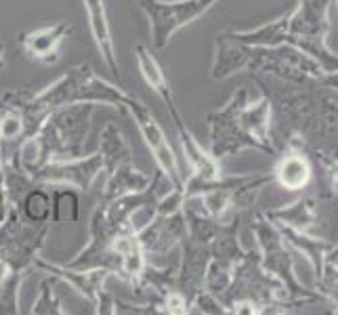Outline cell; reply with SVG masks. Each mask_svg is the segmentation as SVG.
Wrapping results in <instances>:
<instances>
[{"label": "cell", "instance_id": "6da1fadb", "mask_svg": "<svg viewBox=\"0 0 338 315\" xmlns=\"http://www.w3.org/2000/svg\"><path fill=\"white\" fill-rule=\"evenodd\" d=\"M93 103H72L50 112L42 126L36 130L50 155V160H65V158L84 155L86 135L91 128Z\"/></svg>", "mask_w": 338, "mask_h": 315}, {"label": "cell", "instance_id": "7a4b0ae2", "mask_svg": "<svg viewBox=\"0 0 338 315\" xmlns=\"http://www.w3.org/2000/svg\"><path fill=\"white\" fill-rule=\"evenodd\" d=\"M50 223H30L23 219L19 206L11 204V210L0 225V256H3L11 271H25L34 269V260L40 256L44 240L48 235Z\"/></svg>", "mask_w": 338, "mask_h": 315}, {"label": "cell", "instance_id": "3957f363", "mask_svg": "<svg viewBox=\"0 0 338 315\" xmlns=\"http://www.w3.org/2000/svg\"><path fill=\"white\" fill-rule=\"evenodd\" d=\"M217 0H137L139 11L147 17L151 42L164 50L181 28L202 17Z\"/></svg>", "mask_w": 338, "mask_h": 315}, {"label": "cell", "instance_id": "277c9868", "mask_svg": "<svg viewBox=\"0 0 338 315\" xmlns=\"http://www.w3.org/2000/svg\"><path fill=\"white\" fill-rule=\"evenodd\" d=\"M34 269L57 277L61 284H67L72 290H76L95 307V313H116V299L105 290V279L110 277L105 269H72L65 267L63 262L44 260L42 256L34 260Z\"/></svg>", "mask_w": 338, "mask_h": 315}, {"label": "cell", "instance_id": "5b68a950", "mask_svg": "<svg viewBox=\"0 0 338 315\" xmlns=\"http://www.w3.org/2000/svg\"><path fill=\"white\" fill-rule=\"evenodd\" d=\"M126 114L135 120V124L141 133V137H143L147 149L153 155L158 170L162 172L164 177H168V181L174 187L183 189L185 181H183V174H181V168H179V160H176V155H174V151L168 143V137H166L164 128L160 126V122L155 120V116L151 114V110L141 99L133 97L126 105Z\"/></svg>", "mask_w": 338, "mask_h": 315}, {"label": "cell", "instance_id": "8992f818", "mask_svg": "<svg viewBox=\"0 0 338 315\" xmlns=\"http://www.w3.org/2000/svg\"><path fill=\"white\" fill-rule=\"evenodd\" d=\"M103 172V158L99 151L80 155V158H65V160H50L44 164L36 174L34 183L55 187V185H67L80 191H88L93 183Z\"/></svg>", "mask_w": 338, "mask_h": 315}, {"label": "cell", "instance_id": "52a82bcc", "mask_svg": "<svg viewBox=\"0 0 338 315\" xmlns=\"http://www.w3.org/2000/svg\"><path fill=\"white\" fill-rule=\"evenodd\" d=\"M141 246L147 252V256H164L174 250L187 235V225L183 208L170 215H155L143 229L137 231Z\"/></svg>", "mask_w": 338, "mask_h": 315}, {"label": "cell", "instance_id": "ba28073f", "mask_svg": "<svg viewBox=\"0 0 338 315\" xmlns=\"http://www.w3.org/2000/svg\"><path fill=\"white\" fill-rule=\"evenodd\" d=\"M69 34H72V25L65 19H59V21H53V23L36 28V30L21 32L17 36V40H19L23 52L30 59L40 61L44 65H53L59 61L61 46L67 40Z\"/></svg>", "mask_w": 338, "mask_h": 315}, {"label": "cell", "instance_id": "9c48e42d", "mask_svg": "<svg viewBox=\"0 0 338 315\" xmlns=\"http://www.w3.org/2000/svg\"><path fill=\"white\" fill-rule=\"evenodd\" d=\"M82 7L88 17V28H91L93 40L97 50L101 52L103 63L108 65V69L120 78V65H118V55H116V44L112 36V25L108 9H105V0H82Z\"/></svg>", "mask_w": 338, "mask_h": 315}, {"label": "cell", "instance_id": "30bf717a", "mask_svg": "<svg viewBox=\"0 0 338 315\" xmlns=\"http://www.w3.org/2000/svg\"><path fill=\"white\" fill-rule=\"evenodd\" d=\"M170 116H172V122H174L176 135H179L183 155H185L187 164L193 170V177L200 179V181H217L219 179V164L215 160V155H208V151L198 143V139H195L191 135V130L185 126L179 108L172 110Z\"/></svg>", "mask_w": 338, "mask_h": 315}, {"label": "cell", "instance_id": "8fae6325", "mask_svg": "<svg viewBox=\"0 0 338 315\" xmlns=\"http://www.w3.org/2000/svg\"><path fill=\"white\" fill-rule=\"evenodd\" d=\"M135 59H137V67L141 76H143L145 84L149 89L162 99V103L166 105V110L172 112L176 110V103H174V95H172V89H170V82H168V76L164 72L162 63L158 61V57L153 52L145 46V44H137L135 46Z\"/></svg>", "mask_w": 338, "mask_h": 315}, {"label": "cell", "instance_id": "7c38bea8", "mask_svg": "<svg viewBox=\"0 0 338 315\" xmlns=\"http://www.w3.org/2000/svg\"><path fill=\"white\" fill-rule=\"evenodd\" d=\"M97 151L103 158V172H108V174L114 172L122 164L133 162L131 143L116 122H108V124L103 126L101 135H99V149Z\"/></svg>", "mask_w": 338, "mask_h": 315}, {"label": "cell", "instance_id": "4fadbf2b", "mask_svg": "<svg viewBox=\"0 0 338 315\" xmlns=\"http://www.w3.org/2000/svg\"><path fill=\"white\" fill-rule=\"evenodd\" d=\"M151 181V174L139 170L133 162L131 164H122L114 172L108 174V183L103 187V196L101 200H114L126 194H135V191L145 189Z\"/></svg>", "mask_w": 338, "mask_h": 315}, {"label": "cell", "instance_id": "5bb4252c", "mask_svg": "<svg viewBox=\"0 0 338 315\" xmlns=\"http://www.w3.org/2000/svg\"><path fill=\"white\" fill-rule=\"evenodd\" d=\"M80 198L74 187L55 185L50 191V223H78Z\"/></svg>", "mask_w": 338, "mask_h": 315}, {"label": "cell", "instance_id": "9a60e30c", "mask_svg": "<svg viewBox=\"0 0 338 315\" xmlns=\"http://www.w3.org/2000/svg\"><path fill=\"white\" fill-rule=\"evenodd\" d=\"M19 210L23 219L30 223H50V191L46 189V185L36 183L32 189H28L19 202Z\"/></svg>", "mask_w": 338, "mask_h": 315}, {"label": "cell", "instance_id": "2e32d148", "mask_svg": "<svg viewBox=\"0 0 338 315\" xmlns=\"http://www.w3.org/2000/svg\"><path fill=\"white\" fill-rule=\"evenodd\" d=\"M57 284H59V279L57 277H44L42 282H40V290H38V299L32 303V309L30 313L32 315H65L67 309H63V303L59 299V294H57Z\"/></svg>", "mask_w": 338, "mask_h": 315}, {"label": "cell", "instance_id": "e0dca14e", "mask_svg": "<svg viewBox=\"0 0 338 315\" xmlns=\"http://www.w3.org/2000/svg\"><path fill=\"white\" fill-rule=\"evenodd\" d=\"M25 271H9L0 286V315H17L19 309V288L25 279Z\"/></svg>", "mask_w": 338, "mask_h": 315}, {"label": "cell", "instance_id": "ac0fdd59", "mask_svg": "<svg viewBox=\"0 0 338 315\" xmlns=\"http://www.w3.org/2000/svg\"><path fill=\"white\" fill-rule=\"evenodd\" d=\"M309 179V168L300 158H288L279 166V181L288 189H298L307 183Z\"/></svg>", "mask_w": 338, "mask_h": 315}, {"label": "cell", "instance_id": "d6986e66", "mask_svg": "<svg viewBox=\"0 0 338 315\" xmlns=\"http://www.w3.org/2000/svg\"><path fill=\"white\" fill-rule=\"evenodd\" d=\"M9 210H11V200H9V196H7V189L3 187V181H0V225L5 223Z\"/></svg>", "mask_w": 338, "mask_h": 315}, {"label": "cell", "instance_id": "ffe728a7", "mask_svg": "<svg viewBox=\"0 0 338 315\" xmlns=\"http://www.w3.org/2000/svg\"><path fill=\"white\" fill-rule=\"evenodd\" d=\"M5 50H7V46H5L3 40H0V72L5 69Z\"/></svg>", "mask_w": 338, "mask_h": 315}, {"label": "cell", "instance_id": "44dd1931", "mask_svg": "<svg viewBox=\"0 0 338 315\" xmlns=\"http://www.w3.org/2000/svg\"><path fill=\"white\" fill-rule=\"evenodd\" d=\"M3 168H5V160H3V155H0V181H3Z\"/></svg>", "mask_w": 338, "mask_h": 315}]
</instances>
